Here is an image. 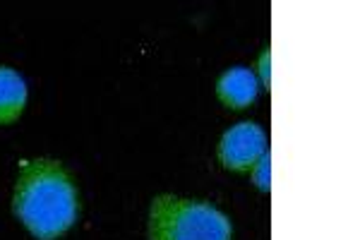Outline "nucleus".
I'll return each instance as SVG.
<instances>
[{"mask_svg":"<svg viewBox=\"0 0 360 240\" xmlns=\"http://www.w3.org/2000/svg\"><path fill=\"white\" fill-rule=\"evenodd\" d=\"M27 106V82L13 68H0V125H10Z\"/></svg>","mask_w":360,"mask_h":240,"instance_id":"39448f33","label":"nucleus"},{"mask_svg":"<svg viewBox=\"0 0 360 240\" xmlns=\"http://www.w3.org/2000/svg\"><path fill=\"white\" fill-rule=\"evenodd\" d=\"M269 68H271V56H269V49H266L262 58H259V75H262L264 89H269Z\"/></svg>","mask_w":360,"mask_h":240,"instance_id":"0eeeda50","label":"nucleus"},{"mask_svg":"<svg viewBox=\"0 0 360 240\" xmlns=\"http://www.w3.org/2000/svg\"><path fill=\"white\" fill-rule=\"evenodd\" d=\"M269 154H262V159H259L257 163L252 166V178H255V183H257L259 190H269Z\"/></svg>","mask_w":360,"mask_h":240,"instance_id":"423d86ee","label":"nucleus"},{"mask_svg":"<svg viewBox=\"0 0 360 240\" xmlns=\"http://www.w3.org/2000/svg\"><path fill=\"white\" fill-rule=\"evenodd\" d=\"M217 94L224 106L245 108L257 99V77L248 68H231L219 77Z\"/></svg>","mask_w":360,"mask_h":240,"instance_id":"20e7f679","label":"nucleus"},{"mask_svg":"<svg viewBox=\"0 0 360 240\" xmlns=\"http://www.w3.org/2000/svg\"><path fill=\"white\" fill-rule=\"evenodd\" d=\"M13 212L39 240H56L79 216L72 175L56 159H37L22 168L13 195Z\"/></svg>","mask_w":360,"mask_h":240,"instance_id":"f257e3e1","label":"nucleus"},{"mask_svg":"<svg viewBox=\"0 0 360 240\" xmlns=\"http://www.w3.org/2000/svg\"><path fill=\"white\" fill-rule=\"evenodd\" d=\"M266 147V134L257 122H238L224 132L219 142V161L229 171H252V166L262 159Z\"/></svg>","mask_w":360,"mask_h":240,"instance_id":"7ed1b4c3","label":"nucleus"},{"mask_svg":"<svg viewBox=\"0 0 360 240\" xmlns=\"http://www.w3.org/2000/svg\"><path fill=\"white\" fill-rule=\"evenodd\" d=\"M149 240H231V219L200 200L159 195L149 207Z\"/></svg>","mask_w":360,"mask_h":240,"instance_id":"f03ea898","label":"nucleus"}]
</instances>
